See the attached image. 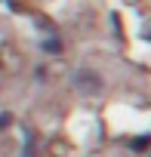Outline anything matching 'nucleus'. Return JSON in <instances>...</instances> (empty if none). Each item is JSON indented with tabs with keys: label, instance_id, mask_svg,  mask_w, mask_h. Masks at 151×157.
<instances>
[{
	"label": "nucleus",
	"instance_id": "nucleus-1",
	"mask_svg": "<svg viewBox=\"0 0 151 157\" xmlns=\"http://www.w3.org/2000/svg\"><path fill=\"white\" fill-rule=\"evenodd\" d=\"M77 86H80L83 93H96L99 77H96V74H90V71H83V74H77Z\"/></svg>",
	"mask_w": 151,
	"mask_h": 157
}]
</instances>
